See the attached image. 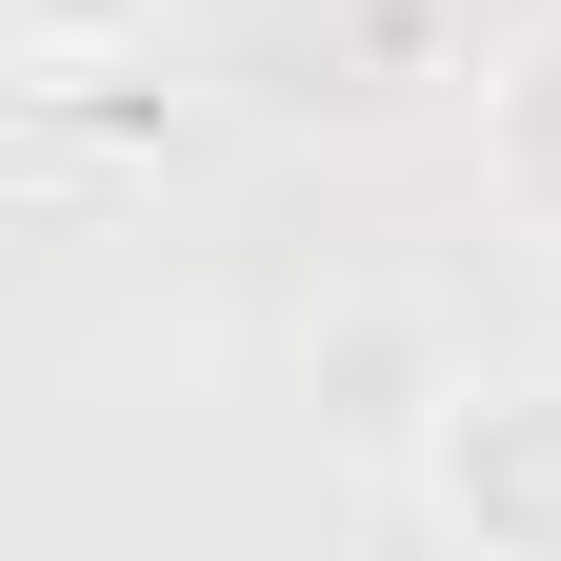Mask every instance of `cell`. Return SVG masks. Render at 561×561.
I'll list each match as a JSON object with an SVG mask.
<instances>
[{"mask_svg": "<svg viewBox=\"0 0 561 561\" xmlns=\"http://www.w3.org/2000/svg\"><path fill=\"white\" fill-rule=\"evenodd\" d=\"M401 502H421V541H461V561H561V381L541 362L522 381H442Z\"/></svg>", "mask_w": 561, "mask_h": 561, "instance_id": "obj_1", "label": "cell"}, {"mask_svg": "<svg viewBox=\"0 0 561 561\" xmlns=\"http://www.w3.org/2000/svg\"><path fill=\"white\" fill-rule=\"evenodd\" d=\"M161 41V0H0V60H21V101H81L101 60Z\"/></svg>", "mask_w": 561, "mask_h": 561, "instance_id": "obj_3", "label": "cell"}, {"mask_svg": "<svg viewBox=\"0 0 561 561\" xmlns=\"http://www.w3.org/2000/svg\"><path fill=\"white\" fill-rule=\"evenodd\" d=\"M481 201H502L522 241H561V0L481 60Z\"/></svg>", "mask_w": 561, "mask_h": 561, "instance_id": "obj_2", "label": "cell"}]
</instances>
